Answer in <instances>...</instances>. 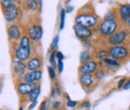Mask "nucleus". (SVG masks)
Masks as SVG:
<instances>
[{
  "label": "nucleus",
  "mask_w": 130,
  "mask_h": 110,
  "mask_svg": "<svg viewBox=\"0 0 130 110\" xmlns=\"http://www.w3.org/2000/svg\"><path fill=\"white\" fill-rule=\"evenodd\" d=\"M99 23V17L92 11H81L75 17V24H79L90 29L97 28Z\"/></svg>",
  "instance_id": "nucleus-1"
},
{
  "label": "nucleus",
  "mask_w": 130,
  "mask_h": 110,
  "mask_svg": "<svg viewBox=\"0 0 130 110\" xmlns=\"http://www.w3.org/2000/svg\"><path fill=\"white\" fill-rule=\"evenodd\" d=\"M120 27V21L118 19H103L97 26V31L101 37L107 38L117 31Z\"/></svg>",
  "instance_id": "nucleus-2"
},
{
  "label": "nucleus",
  "mask_w": 130,
  "mask_h": 110,
  "mask_svg": "<svg viewBox=\"0 0 130 110\" xmlns=\"http://www.w3.org/2000/svg\"><path fill=\"white\" fill-rule=\"evenodd\" d=\"M130 36V29L126 27H121L117 31L113 33L111 36L106 38V44L108 46H115V45H123L126 41H128Z\"/></svg>",
  "instance_id": "nucleus-3"
},
{
  "label": "nucleus",
  "mask_w": 130,
  "mask_h": 110,
  "mask_svg": "<svg viewBox=\"0 0 130 110\" xmlns=\"http://www.w3.org/2000/svg\"><path fill=\"white\" fill-rule=\"evenodd\" d=\"M129 46L127 45H115L109 46L107 48L109 52V56L118 61H125L129 58Z\"/></svg>",
  "instance_id": "nucleus-4"
},
{
  "label": "nucleus",
  "mask_w": 130,
  "mask_h": 110,
  "mask_svg": "<svg viewBox=\"0 0 130 110\" xmlns=\"http://www.w3.org/2000/svg\"><path fill=\"white\" fill-rule=\"evenodd\" d=\"M3 16L5 21L8 24H12V23H16L18 20L19 16H20V9L16 4H11L8 7L3 8Z\"/></svg>",
  "instance_id": "nucleus-5"
},
{
  "label": "nucleus",
  "mask_w": 130,
  "mask_h": 110,
  "mask_svg": "<svg viewBox=\"0 0 130 110\" xmlns=\"http://www.w3.org/2000/svg\"><path fill=\"white\" fill-rule=\"evenodd\" d=\"M30 40L33 43H36L38 41H40V39L42 38L43 35V29L41 27L40 24L38 23H34V24H30L27 28H26V33H25Z\"/></svg>",
  "instance_id": "nucleus-6"
},
{
  "label": "nucleus",
  "mask_w": 130,
  "mask_h": 110,
  "mask_svg": "<svg viewBox=\"0 0 130 110\" xmlns=\"http://www.w3.org/2000/svg\"><path fill=\"white\" fill-rule=\"evenodd\" d=\"M14 57L23 62L28 61L31 57V48L24 47V46L17 44L14 47Z\"/></svg>",
  "instance_id": "nucleus-7"
},
{
  "label": "nucleus",
  "mask_w": 130,
  "mask_h": 110,
  "mask_svg": "<svg viewBox=\"0 0 130 110\" xmlns=\"http://www.w3.org/2000/svg\"><path fill=\"white\" fill-rule=\"evenodd\" d=\"M73 30H74L75 36H76L79 40H81V41L87 40V39L91 38L92 35H93L92 29L87 28V27H84V26H81V25H79V24H74Z\"/></svg>",
  "instance_id": "nucleus-8"
},
{
  "label": "nucleus",
  "mask_w": 130,
  "mask_h": 110,
  "mask_svg": "<svg viewBox=\"0 0 130 110\" xmlns=\"http://www.w3.org/2000/svg\"><path fill=\"white\" fill-rule=\"evenodd\" d=\"M7 36L10 41H19L20 38L23 36L22 29L17 23H12L7 26Z\"/></svg>",
  "instance_id": "nucleus-9"
},
{
  "label": "nucleus",
  "mask_w": 130,
  "mask_h": 110,
  "mask_svg": "<svg viewBox=\"0 0 130 110\" xmlns=\"http://www.w3.org/2000/svg\"><path fill=\"white\" fill-rule=\"evenodd\" d=\"M28 67H27V64L23 62V61H20L18 59H13L12 61V72L13 74L19 77V78H22L28 71Z\"/></svg>",
  "instance_id": "nucleus-10"
},
{
  "label": "nucleus",
  "mask_w": 130,
  "mask_h": 110,
  "mask_svg": "<svg viewBox=\"0 0 130 110\" xmlns=\"http://www.w3.org/2000/svg\"><path fill=\"white\" fill-rule=\"evenodd\" d=\"M98 62L95 59H91L89 61L80 64L78 71L79 74H94L98 69Z\"/></svg>",
  "instance_id": "nucleus-11"
},
{
  "label": "nucleus",
  "mask_w": 130,
  "mask_h": 110,
  "mask_svg": "<svg viewBox=\"0 0 130 110\" xmlns=\"http://www.w3.org/2000/svg\"><path fill=\"white\" fill-rule=\"evenodd\" d=\"M37 86H38L37 83H29V82L20 81L16 84V90L18 94H20L21 96H25V95L29 94Z\"/></svg>",
  "instance_id": "nucleus-12"
},
{
  "label": "nucleus",
  "mask_w": 130,
  "mask_h": 110,
  "mask_svg": "<svg viewBox=\"0 0 130 110\" xmlns=\"http://www.w3.org/2000/svg\"><path fill=\"white\" fill-rule=\"evenodd\" d=\"M96 78L94 74H79V83L84 88H91L95 85Z\"/></svg>",
  "instance_id": "nucleus-13"
},
{
  "label": "nucleus",
  "mask_w": 130,
  "mask_h": 110,
  "mask_svg": "<svg viewBox=\"0 0 130 110\" xmlns=\"http://www.w3.org/2000/svg\"><path fill=\"white\" fill-rule=\"evenodd\" d=\"M42 78V71L35 70V71H28L22 78L21 81L29 82V83H38Z\"/></svg>",
  "instance_id": "nucleus-14"
},
{
  "label": "nucleus",
  "mask_w": 130,
  "mask_h": 110,
  "mask_svg": "<svg viewBox=\"0 0 130 110\" xmlns=\"http://www.w3.org/2000/svg\"><path fill=\"white\" fill-rule=\"evenodd\" d=\"M42 58L39 55H34L30 57V59L27 61V67L29 71H35V70H40L42 67Z\"/></svg>",
  "instance_id": "nucleus-15"
},
{
  "label": "nucleus",
  "mask_w": 130,
  "mask_h": 110,
  "mask_svg": "<svg viewBox=\"0 0 130 110\" xmlns=\"http://www.w3.org/2000/svg\"><path fill=\"white\" fill-rule=\"evenodd\" d=\"M120 65H121L120 61H118V60H116V59H114V58L109 56L108 58H106L103 61V66L102 67L105 70H115V69L119 68Z\"/></svg>",
  "instance_id": "nucleus-16"
},
{
  "label": "nucleus",
  "mask_w": 130,
  "mask_h": 110,
  "mask_svg": "<svg viewBox=\"0 0 130 110\" xmlns=\"http://www.w3.org/2000/svg\"><path fill=\"white\" fill-rule=\"evenodd\" d=\"M117 12H118V19H119V21L124 20V19H126V18H129L130 17V3L120 5Z\"/></svg>",
  "instance_id": "nucleus-17"
},
{
  "label": "nucleus",
  "mask_w": 130,
  "mask_h": 110,
  "mask_svg": "<svg viewBox=\"0 0 130 110\" xmlns=\"http://www.w3.org/2000/svg\"><path fill=\"white\" fill-rule=\"evenodd\" d=\"M41 0H23L24 7L29 11H36L39 8Z\"/></svg>",
  "instance_id": "nucleus-18"
},
{
  "label": "nucleus",
  "mask_w": 130,
  "mask_h": 110,
  "mask_svg": "<svg viewBox=\"0 0 130 110\" xmlns=\"http://www.w3.org/2000/svg\"><path fill=\"white\" fill-rule=\"evenodd\" d=\"M109 57V52H108V49H99L97 50L95 53H94V59L96 61H104L106 58Z\"/></svg>",
  "instance_id": "nucleus-19"
},
{
  "label": "nucleus",
  "mask_w": 130,
  "mask_h": 110,
  "mask_svg": "<svg viewBox=\"0 0 130 110\" xmlns=\"http://www.w3.org/2000/svg\"><path fill=\"white\" fill-rule=\"evenodd\" d=\"M39 95H40V87H39V85H38L37 87H35L32 91L28 94L27 98H28V100H29V101L33 102V101H36V100L38 99Z\"/></svg>",
  "instance_id": "nucleus-20"
},
{
  "label": "nucleus",
  "mask_w": 130,
  "mask_h": 110,
  "mask_svg": "<svg viewBox=\"0 0 130 110\" xmlns=\"http://www.w3.org/2000/svg\"><path fill=\"white\" fill-rule=\"evenodd\" d=\"M79 60L80 63H85L89 60H91V54L88 50H83L81 53H80V56H79Z\"/></svg>",
  "instance_id": "nucleus-21"
},
{
  "label": "nucleus",
  "mask_w": 130,
  "mask_h": 110,
  "mask_svg": "<svg viewBox=\"0 0 130 110\" xmlns=\"http://www.w3.org/2000/svg\"><path fill=\"white\" fill-rule=\"evenodd\" d=\"M49 63H50V66L52 67H57V64H58V59H57V51L55 50H52L51 54H50V58H49Z\"/></svg>",
  "instance_id": "nucleus-22"
},
{
  "label": "nucleus",
  "mask_w": 130,
  "mask_h": 110,
  "mask_svg": "<svg viewBox=\"0 0 130 110\" xmlns=\"http://www.w3.org/2000/svg\"><path fill=\"white\" fill-rule=\"evenodd\" d=\"M94 76H95V78H96L97 81H100V80L104 79L105 76H106V70L103 67L98 68L97 70L95 71V73H94Z\"/></svg>",
  "instance_id": "nucleus-23"
},
{
  "label": "nucleus",
  "mask_w": 130,
  "mask_h": 110,
  "mask_svg": "<svg viewBox=\"0 0 130 110\" xmlns=\"http://www.w3.org/2000/svg\"><path fill=\"white\" fill-rule=\"evenodd\" d=\"M104 19H118V12H116L115 10L111 9L105 14Z\"/></svg>",
  "instance_id": "nucleus-24"
},
{
  "label": "nucleus",
  "mask_w": 130,
  "mask_h": 110,
  "mask_svg": "<svg viewBox=\"0 0 130 110\" xmlns=\"http://www.w3.org/2000/svg\"><path fill=\"white\" fill-rule=\"evenodd\" d=\"M65 16H66V10L65 9H61V12H60V30H62L64 28L65 25Z\"/></svg>",
  "instance_id": "nucleus-25"
},
{
  "label": "nucleus",
  "mask_w": 130,
  "mask_h": 110,
  "mask_svg": "<svg viewBox=\"0 0 130 110\" xmlns=\"http://www.w3.org/2000/svg\"><path fill=\"white\" fill-rule=\"evenodd\" d=\"M47 70H48V74H49V77H50V79L54 80V79H55V77H56V72H55L54 67H52V66H48Z\"/></svg>",
  "instance_id": "nucleus-26"
},
{
  "label": "nucleus",
  "mask_w": 130,
  "mask_h": 110,
  "mask_svg": "<svg viewBox=\"0 0 130 110\" xmlns=\"http://www.w3.org/2000/svg\"><path fill=\"white\" fill-rule=\"evenodd\" d=\"M58 42H59V36L58 35H56L55 37H54V39H53V41H52V43H51V50H55L56 47H57V45H58Z\"/></svg>",
  "instance_id": "nucleus-27"
},
{
  "label": "nucleus",
  "mask_w": 130,
  "mask_h": 110,
  "mask_svg": "<svg viewBox=\"0 0 130 110\" xmlns=\"http://www.w3.org/2000/svg\"><path fill=\"white\" fill-rule=\"evenodd\" d=\"M15 0H1V5H2V8H5V7H8L9 5L13 4Z\"/></svg>",
  "instance_id": "nucleus-28"
},
{
  "label": "nucleus",
  "mask_w": 130,
  "mask_h": 110,
  "mask_svg": "<svg viewBox=\"0 0 130 110\" xmlns=\"http://www.w3.org/2000/svg\"><path fill=\"white\" fill-rule=\"evenodd\" d=\"M66 105H67L68 107H70V108H74V107L77 106V101H73V100H71V99H68Z\"/></svg>",
  "instance_id": "nucleus-29"
},
{
  "label": "nucleus",
  "mask_w": 130,
  "mask_h": 110,
  "mask_svg": "<svg viewBox=\"0 0 130 110\" xmlns=\"http://www.w3.org/2000/svg\"><path fill=\"white\" fill-rule=\"evenodd\" d=\"M120 23H121V24H122L124 27H126V28L130 29V17H129V18L124 19V20H121V21H120Z\"/></svg>",
  "instance_id": "nucleus-30"
},
{
  "label": "nucleus",
  "mask_w": 130,
  "mask_h": 110,
  "mask_svg": "<svg viewBox=\"0 0 130 110\" xmlns=\"http://www.w3.org/2000/svg\"><path fill=\"white\" fill-rule=\"evenodd\" d=\"M125 82H126V78H121L118 81V83H117V87H118V88H123Z\"/></svg>",
  "instance_id": "nucleus-31"
},
{
  "label": "nucleus",
  "mask_w": 130,
  "mask_h": 110,
  "mask_svg": "<svg viewBox=\"0 0 130 110\" xmlns=\"http://www.w3.org/2000/svg\"><path fill=\"white\" fill-rule=\"evenodd\" d=\"M39 110H47V101L43 100L39 106Z\"/></svg>",
  "instance_id": "nucleus-32"
},
{
  "label": "nucleus",
  "mask_w": 130,
  "mask_h": 110,
  "mask_svg": "<svg viewBox=\"0 0 130 110\" xmlns=\"http://www.w3.org/2000/svg\"><path fill=\"white\" fill-rule=\"evenodd\" d=\"M57 68H58V71H59L60 73L63 71V60H58Z\"/></svg>",
  "instance_id": "nucleus-33"
},
{
  "label": "nucleus",
  "mask_w": 130,
  "mask_h": 110,
  "mask_svg": "<svg viewBox=\"0 0 130 110\" xmlns=\"http://www.w3.org/2000/svg\"><path fill=\"white\" fill-rule=\"evenodd\" d=\"M90 106H91V104L89 101H83L81 103V107L83 108H90Z\"/></svg>",
  "instance_id": "nucleus-34"
},
{
  "label": "nucleus",
  "mask_w": 130,
  "mask_h": 110,
  "mask_svg": "<svg viewBox=\"0 0 130 110\" xmlns=\"http://www.w3.org/2000/svg\"><path fill=\"white\" fill-rule=\"evenodd\" d=\"M61 105H62V103L60 102V101H55L54 103H53V109H58L59 107H61Z\"/></svg>",
  "instance_id": "nucleus-35"
},
{
  "label": "nucleus",
  "mask_w": 130,
  "mask_h": 110,
  "mask_svg": "<svg viewBox=\"0 0 130 110\" xmlns=\"http://www.w3.org/2000/svg\"><path fill=\"white\" fill-rule=\"evenodd\" d=\"M57 59L58 60H63L64 59V55L61 51H57Z\"/></svg>",
  "instance_id": "nucleus-36"
},
{
  "label": "nucleus",
  "mask_w": 130,
  "mask_h": 110,
  "mask_svg": "<svg viewBox=\"0 0 130 110\" xmlns=\"http://www.w3.org/2000/svg\"><path fill=\"white\" fill-rule=\"evenodd\" d=\"M130 88V78L127 79L126 80V82H125V84H124V86H123V89H129Z\"/></svg>",
  "instance_id": "nucleus-37"
},
{
  "label": "nucleus",
  "mask_w": 130,
  "mask_h": 110,
  "mask_svg": "<svg viewBox=\"0 0 130 110\" xmlns=\"http://www.w3.org/2000/svg\"><path fill=\"white\" fill-rule=\"evenodd\" d=\"M36 104H37V100L36 101H33V102H31V105L28 107V110H32L35 106H36Z\"/></svg>",
  "instance_id": "nucleus-38"
},
{
  "label": "nucleus",
  "mask_w": 130,
  "mask_h": 110,
  "mask_svg": "<svg viewBox=\"0 0 130 110\" xmlns=\"http://www.w3.org/2000/svg\"><path fill=\"white\" fill-rule=\"evenodd\" d=\"M72 10H73V8H72V7H70V8L68 7V8H67V10H66V12H72Z\"/></svg>",
  "instance_id": "nucleus-39"
},
{
  "label": "nucleus",
  "mask_w": 130,
  "mask_h": 110,
  "mask_svg": "<svg viewBox=\"0 0 130 110\" xmlns=\"http://www.w3.org/2000/svg\"><path fill=\"white\" fill-rule=\"evenodd\" d=\"M19 110H23V108H22V107H21V108H20V109H19Z\"/></svg>",
  "instance_id": "nucleus-40"
},
{
  "label": "nucleus",
  "mask_w": 130,
  "mask_h": 110,
  "mask_svg": "<svg viewBox=\"0 0 130 110\" xmlns=\"http://www.w3.org/2000/svg\"><path fill=\"white\" fill-rule=\"evenodd\" d=\"M129 47H130V39H129ZM129 49H130V48H129Z\"/></svg>",
  "instance_id": "nucleus-41"
},
{
  "label": "nucleus",
  "mask_w": 130,
  "mask_h": 110,
  "mask_svg": "<svg viewBox=\"0 0 130 110\" xmlns=\"http://www.w3.org/2000/svg\"><path fill=\"white\" fill-rule=\"evenodd\" d=\"M129 110H130V106H129Z\"/></svg>",
  "instance_id": "nucleus-42"
},
{
  "label": "nucleus",
  "mask_w": 130,
  "mask_h": 110,
  "mask_svg": "<svg viewBox=\"0 0 130 110\" xmlns=\"http://www.w3.org/2000/svg\"><path fill=\"white\" fill-rule=\"evenodd\" d=\"M15 1H18V0H15Z\"/></svg>",
  "instance_id": "nucleus-43"
}]
</instances>
